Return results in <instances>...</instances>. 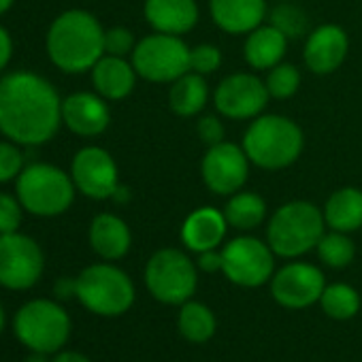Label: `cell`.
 Wrapping results in <instances>:
<instances>
[{"label": "cell", "mask_w": 362, "mask_h": 362, "mask_svg": "<svg viewBox=\"0 0 362 362\" xmlns=\"http://www.w3.org/2000/svg\"><path fill=\"white\" fill-rule=\"evenodd\" d=\"M22 203L18 197L0 192V235L18 233L22 226Z\"/></svg>", "instance_id": "d6a6232c"}, {"label": "cell", "mask_w": 362, "mask_h": 362, "mask_svg": "<svg viewBox=\"0 0 362 362\" xmlns=\"http://www.w3.org/2000/svg\"><path fill=\"white\" fill-rule=\"evenodd\" d=\"M24 170V156L13 141H0V184L18 179Z\"/></svg>", "instance_id": "1f68e13d"}, {"label": "cell", "mask_w": 362, "mask_h": 362, "mask_svg": "<svg viewBox=\"0 0 362 362\" xmlns=\"http://www.w3.org/2000/svg\"><path fill=\"white\" fill-rule=\"evenodd\" d=\"M18 199L22 207L41 218H54L64 214L75 199L73 177L54 164H30L18 177Z\"/></svg>", "instance_id": "277c9868"}, {"label": "cell", "mask_w": 362, "mask_h": 362, "mask_svg": "<svg viewBox=\"0 0 362 362\" xmlns=\"http://www.w3.org/2000/svg\"><path fill=\"white\" fill-rule=\"evenodd\" d=\"M62 122L79 136H96L107 130L111 111L100 94L77 92L62 100Z\"/></svg>", "instance_id": "2e32d148"}, {"label": "cell", "mask_w": 362, "mask_h": 362, "mask_svg": "<svg viewBox=\"0 0 362 362\" xmlns=\"http://www.w3.org/2000/svg\"><path fill=\"white\" fill-rule=\"evenodd\" d=\"M134 52V37L130 30L117 26L111 30H105V54L107 56H119L124 58L126 54Z\"/></svg>", "instance_id": "e575fe53"}, {"label": "cell", "mask_w": 362, "mask_h": 362, "mask_svg": "<svg viewBox=\"0 0 362 362\" xmlns=\"http://www.w3.org/2000/svg\"><path fill=\"white\" fill-rule=\"evenodd\" d=\"M49 60L64 73H83L105 56V30L100 22L81 9L54 20L47 33Z\"/></svg>", "instance_id": "7a4b0ae2"}, {"label": "cell", "mask_w": 362, "mask_h": 362, "mask_svg": "<svg viewBox=\"0 0 362 362\" xmlns=\"http://www.w3.org/2000/svg\"><path fill=\"white\" fill-rule=\"evenodd\" d=\"M354 254H356V247H354L351 239L345 233H339V230L322 235V239L317 243V256L330 269L347 267L354 260Z\"/></svg>", "instance_id": "f1b7e54d"}, {"label": "cell", "mask_w": 362, "mask_h": 362, "mask_svg": "<svg viewBox=\"0 0 362 362\" xmlns=\"http://www.w3.org/2000/svg\"><path fill=\"white\" fill-rule=\"evenodd\" d=\"M179 332L194 343L209 341L216 332V317L211 309L201 303L186 300L179 313Z\"/></svg>", "instance_id": "4316f807"}, {"label": "cell", "mask_w": 362, "mask_h": 362, "mask_svg": "<svg viewBox=\"0 0 362 362\" xmlns=\"http://www.w3.org/2000/svg\"><path fill=\"white\" fill-rule=\"evenodd\" d=\"M222 64V52L216 45H199L190 49V71L199 75L216 73Z\"/></svg>", "instance_id": "836d02e7"}, {"label": "cell", "mask_w": 362, "mask_h": 362, "mask_svg": "<svg viewBox=\"0 0 362 362\" xmlns=\"http://www.w3.org/2000/svg\"><path fill=\"white\" fill-rule=\"evenodd\" d=\"M3 328H5V309L0 305V332H3Z\"/></svg>", "instance_id": "7bdbcfd3"}, {"label": "cell", "mask_w": 362, "mask_h": 362, "mask_svg": "<svg viewBox=\"0 0 362 362\" xmlns=\"http://www.w3.org/2000/svg\"><path fill=\"white\" fill-rule=\"evenodd\" d=\"M145 284L160 303L184 305L197 290V267L184 252L160 250L147 262Z\"/></svg>", "instance_id": "9c48e42d"}, {"label": "cell", "mask_w": 362, "mask_h": 362, "mask_svg": "<svg viewBox=\"0 0 362 362\" xmlns=\"http://www.w3.org/2000/svg\"><path fill=\"white\" fill-rule=\"evenodd\" d=\"M86 309L98 315H119L134 300L130 277L113 264H92L77 277V294Z\"/></svg>", "instance_id": "52a82bcc"}, {"label": "cell", "mask_w": 362, "mask_h": 362, "mask_svg": "<svg viewBox=\"0 0 362 362\" xmlns=\"http://www.w3.org/2000/svg\"><path fill=\"white\" fill-rule=\"evenodd\" d=\"M71 177L75 188L96 201L113 199L119 188L117 164L103 147H83L75 153L71 164Z\"/></svg>", "instance_id": "4fadbf2b"}, {"label": "cell", "mask_w": 362, "mask_h": 362, "mask_svg": "<svg viewBox=\"0 0 362 362\" xmlns=\"http://www.w3.org/2000/svg\"><path fill=\"white\" fill-rule=\"evenodd\" d=\"M324 211L307 201H292L281 205L269 222V245L273 254L284 258L303 256L317 247L324 235Z\"/></svg>", "instance_id": "5b68a950"}, {"label": "cell", "mask_w": 362, "mask_h": 362, "mask_svg": "<svg viewBox=\"0 0 362 362\" xmlns=\"http://www.w3.org/2000/svg\"><path fill=\"white\" fill-rule=\"evenodd\" d=\"M275 260L271 245L254 237L233 239L222 250V271L224 275L239 286L256 288L267 284L273 277Z\"/></svg>", "instance_id": "8fae6325"}, {"label": "cell", "mask_w": 362, "mask_h": 362, "mask_svg": "<svg viewBox=\"0 0 362 362\" xmlns=\"http://www.w3.org/2000/svg\"><path fill=\"white\" fill-rule=\"evenodd\" d=\"M45 258L39 243L20 233L0 235V286L28 290L43 275Z\"/></svg>", "instance_id": "30bf717a"}, {"label": "cell", "mask_w": 362, "mask_h": 362, "mask_svg": "<svg viewBox=\"0 0 362 362\" xmlns=\"http://www.w3.org/2000/svg\"><path fill=\"white\" fill-rule=\"evenodd\" d=\"M300 88V73L292 64H277L269 71L267 90L273 98H290Z\"/></svg>", "instance_id": "4dcf8cb0"}, {"label": "cell", "mask_w": 362, "mask_h": 362, "mask_svg": "<svg viewBox=\"0 0 362 362\" xmlns=\"http://www.w3.org/2000/svg\"><path fill=\"white\" fill-rule=\"evenodd\" d=\"M226 222L239 230H252L258 224H262L267 216V203L262 197L254 192H235L230 194L228 205L224 207Z\"/></svg>", "instance_id": "484cf974"}, {"label": "cell", "mask_w": 362, "mask_h": 362, "mask_svg": "<svg viewBox=\"0 0 362 362\" xmlns=\"http://www.w3.org/2000/svg\"><path fill=\"white\" fill-rule=\"evenodd\" d=\"M13 330L20 343L33 351H58L71 334V317L56 300L35 298L26 303L13 320Z\"/></svg>", "instance_id": "8992f818"}, {"label": "cell", "mask_w": 362, "mask_h": 362, "mask_svg": "<svg viewBox=\"0 0 362 362\" xmlns=\"http://www.w3.org/2000/svg\"><path fill=\"white\" fill-rule=\"evenodd\" d=\"M269 18L271 26H275L286 39H300L309 35V16L300 7L288 3V0L279 3Z\"/></svg>", "instance_id": "f546056e"}, {"label": "cell", "mask_w": 362, "mask_h": 362, "mask_svg": "<svg viewBox=\"0 0 362 362\" xmlns=\"http://www.w3.org/2000/svg\"><path fill=\"white\" fill-rule=\"evenodd\" d=\"M11 5H13V0H0V16L7 13L11 9Z\"/></svg>", "instance_id": "60d3db41"}, {"label": "cell", "mask_w": 362, "mask_h": 362, "mask_svg": "<svg viewBox=\"0 0 362 362\" xmlns=\"http://www.w3.org/2000/svg\"><path fill=\"white\" fill-rule=\"evenodd\" d=\"M347 35L334 24L315 28L305 43V64L315 75L334 73L347 56Z\"/></svg>", "instance_id": "e0dca14e"}, {"label": "cell", "mask_w": 362, "mask_h": 362, "mask_svg": "<svg viewBox=\"0 0 362 362\" xmlns=\"http://www.w3.org/2000/svg\"><path fill=\"white\" fill-rule=\"evenodd\" d=\"M26 362H45V354H41V351H35Z\"/></svg>", "instance_id": "b9f144b4"}, {"label": "cell", "mask_w": 362, "mask_h": 362, "mask_svg": "<svg viewBox=\"0 0 362 362\" xmlns=\"http://www.w3.org/2000/svg\"><path fill=\"white\" fill-rule=\"evenodd\" d=\"M199 136L205 145H218L224 141V126L216 115H205L199 119Z\"/></svg>", "instance_id": "d590c367"}, {"label": "cell", "mask_w": 362, "mask_h": 362, "mask_svg": "<svg viewBox=\"0 0 362 362\" xmlns=\"http://www.w3.org/2000/svg\"><path fill=\"white\" fill-rule=\"evenodd\" d=\"M130 230L126 222L113 214H100L90 226V245L105 260H117L130 250Z\"/></svg>", "instance_id": "7402d4cb"}, {"label": "cell", "mask_w": 362, "mask_h": 362, "mask_svg": "<svg viewBox=\"0 0 362 362\" xmlns=\"http://www.w3.org/2000/svg\"><path fill=\"white\" fill-rule=\"evenodd\" d=\"M324 275L317 267L307 262H292L279 269L273 277L271 292L275 300L290 309H303L320 300L324 292Z\"/></svg>", "instance_id": "9a60e30c"}, {"label": "cell", "mask_w": 362, "mask_h": 362, "mask_svg": "<svg viewBox=\"0 0 362 362\" xmlns=\"http://www.w3.org/2000/svg\"><path fill=\"white\" fill-rule=\"evenodd\" d=\"M211 20L230 35H250L267 16L264 0H209Z\"/></svg>", "instance_id": "d6986e66"}, {"label": "cell", "mask_w": 362, "mask_h": 362, "mask_svg": "<svg viewBox=\"0 0 362 362\" xmlns=\"http://www.w3.org/2000/svg\"><path fill=\"white\" fill-rule=\"evenodd\" d=\"M54 362H90V360L83 354H79V351H60L54 358Z\"/></svg>", "instance_id": "ab89813d"}, {"label": "cell", "mask_w": 362, "mask_h": 362, "mask_svg": "<svg viewBox=\"0 0 362 362\" xmlns=\"http://www.w3.org/2000/svg\"><path fill=\"white\" fill-rule=\"evenodd\" d=\"M62 100L56 88L33 71L0 79V132L18 145H43L58 132Z\"/></svg>", "instance_id": "6da1fadb"}, {"label": "cell", "mask_w": 362, "mask_h": 362, "mask_svg": "<svg viewBox=\"0 0 362 362\" xmlns=\"http://www.w3.org/2000/svg\"><path fill=\"white\" fill-rule=\"evenodd\" d=\"M303 130L296 122L284 115L256 117L243 136V149L260 168L277 170L298 160L303 151Z\"/></svg>", "instance_id": "3957f363"}, {"label": "cell", "mask_w": 362, "mask_h": 362, "mask_svg": "<svg viewBox=\"0 0 362 362\" xmlns=\"http://www.w3.org/2000/svg\"><path fill=\"white\" fill-rule=\"evenodd\" d=\"M271 94L267 83H262L252 73H235L220 81L214 100L216 109L230 119H252L264 111Z\"/></svg>", "instance_id": "5bb4252c"}, {"label": "cell", "mask_w": 362, "mask_h": 362, "mask_svg": "<svg viewBox=\"0 0 362 362\" xmlns=\"http://www.w3.org/2000/svg\"><path fill=\"white\" fill-rule=\"evenodd\" d=\"M207 188L216 194H235L243 188L250 175V158L243 147L222 141L211 145L201 162Z\"/></svg>", "instance_id": "7c38bea8"}, {"label": "cell", "mask_w": 362, "mask_h": 362, "mask_svg": "<svg viewBox=\"0 0 362 362\" xmlns=\"http://www.w3.org/2000/svg\"><path fill=\"white\" fill-rule=\"evenodd\" d=\"M136 81V71L130 62L119 56H103L92 66V83L96 92L107 100L126 98Z\"/></svg>", "instance_id": "44dd1931"}, {"label": "cell", "mask_w": 362, "mask_h": 362, "mask_svg": "<svg viewBox=\"0 0 362 362\" xmlns=\"http://www.w3.org/2000/svg\"><path fill=\"white\" fill-rule=\"evenodd\" d=\"M132 66L147 81L173 83L190 71V49L175 35L156 33L134 45Z\"/></svg>", "instance_id": "ba28073f"}, {"label": "cell", "mask_w": 362, "mask_h": 362, "mask_svg": "<svg viewBox=\"0 0 362 362\" xmlns=\"http://www.w3.org/2000/svg\"><path fill=\"white\" fill-rule=\"evenodd\" d=\"M207 98H209V90H207L203 75L192 73V71L175 79L168 92V105L181 117L201 113L203 107L207 105Z\"/></svg>", "instance_id": "d4e9b609"}, {"label": "cell", "mask_w": 362, "mask_h": 362, "mask_svg": "<svg viewBox=\"0 0 362 362\" xmlns=\"http://www.w3.org/2000/svg\"><path fill=\"white\" fill-rule=\"evenodd\" d=\"M288 49V39L275 26H258L245 39V60L256 71H271L281 62Z\"/></svg>", "instance_id": "603a6c76"}, {"label": "cell", "mask_w": 362, "mask_h": 362, "mask_svg": "<svg viewBox=\"0 0 362 362\" xmlns=\"http://www.w3.org/2000/svg\"><path fill=\"white\" fill-rule=\"evenodd\" d=\"M226 216L214 207H201L192 211L181 226V241L197 254L216 250L226 235Z\"/></svg>", "instance_id": "ffe728a7"}, {"label": "cell", "mask_w": 362, "mask_h": 362, "mask_svg": "<svg viewBox=\"0 0 362 362\" xmlns=\"http://www.w3.org/2000/svg\"><path fill=\"white\" fill-rule=\"evenodd\" d=\"M322 309L332 320H349L360 309V296L358 292L347 284H332L326 286L320 296Z\"/></svg>", "instance_id": "83f0119b"}, {"label": "cell", "mask_w": 362, "mask_h": 362, "mask_svg": "<svg viewBox=\"0 0 362 362\" xmlns=\"http://www.w3.org/2000/svg\"><path fill=\"white\" fill-rule=\"evenodd\" d=\"M56 294L66 298L71 294H77V279H60L56 284Z\"/></svg>", "instance_id": "f35d334b"}, {"label": "cell", "mask_w": 362, "mask_h": 362, "mask_svg": "<svg viewBox=\"0 0 362 362\" xmlns=\"http://www.w3.org/2000/svg\"><path fill=\"white\" fill-rule=\"evenodd\" d=\"M324 220L339 233L358 230L362 226V190L341 188L332 192L324 207Z\"/></svg>", "instance_id": "cb8c5ba5"}, {"label": "cell", "mask_w": 362, "mask_h": 362, "mask_svg": "<svg viewBox=\"0 0 362 362\" xmlns=\"http://www.w3.org/2000/svg\"><path fill=\"white\" fill-rule=\"evenodd\" d=\"M13 54V41L11 35L5 26H0V71H5V66L9 64Z\"/></svg>", "instance_id": "8d00e7d4"}, {"label": "cell", "mask_w": 362, "mask_h": 362, "mask_svg": "<svg viewBox=\"0 0 362 362\" xmlns=\"http://www.w3.org/2000/svg\"><path fill=\"white\" fill-rule=\"evenodd\" d=\"M279 3H284V0H279Z\"/></svg>", "instance_id": "ee69618b"}, {"label": "cell", "mask_w": 362, "mask_h": 362, "mask_svg": "<svg viewBox=\"0 0 362 362\" xmlns=\"http://www.w3.org/2000/svg\"><path fill=\"white\" fill-rule=\"evenodd\" d=\"M199 267L207 273H216V271H222V252H216V250H209V252H203L201 258H199Z\"/></svg>", "instance_id": "74e56055"}, {"label": "cell", "mask_w": 362, "mask_h": 362, "mask_svg": "<svg viewBox=\"0 0 362 362\" xmlns=\"http://www.w3.org/2000/svg\"><path fill=\"white\" fill-rule=\"evenodd\" d=\"M143 13L156 33L175 37L190 33L199 22L197 0H145Z\"/></svg>", "instance_id": "ac0fdd59"}]
</instances>
